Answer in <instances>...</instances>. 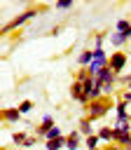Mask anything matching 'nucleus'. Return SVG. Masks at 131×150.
Instances as JSON below:
<instances>
[{
    "label": "nucleus",
    "instance_id": "f257e3e1",
    "mask_svg": "<svg viewBox=\"0 0 131 150\" xmlns=\"http://www.w3.org/2000/svg\"><path fill=\"white\" fill-rule=\"evenodd\" d=\"M40 12H42V7H26L21 14H16L14 19H9V21H5V23H2V28H0V35H7V33H12V30H16V28L26 26V23H28L30 19H35Z\"/></svg>",
    "mask_w": 131,
    "mask_h": 150
},
{
    "label": "nucleus",
    "instance_id": "f03ea898",
    "mask_svg": "<svg viewBox=\"0 0 131 150\" xmlns=\"http://www.w3.org/2000/svg\"><path fill=\"white\" fill-rule=\"evenodd\" d=\"M112 105H115L112 96H103V98H96V101H91L89 105H84V112H87V117H89L91 122H96V120L105 117Z\"/></svg>",
    "mask_w": 131,
    "mask_h": 150
},
{
    "label": "nucleus",
    "instance_id": "7ed1b4c3",
    "mask_svg": "<svg viewBox=\"0 0 131 150\" xmlns=\"http://www.w3.org/2000/svg\"><path fill=\"white\" fill-rule=\"evenodd\" d=\"M108 61H110V56L105 54V49H94V61H91V66H89L91 77H96L103 68H108Z\"/></svg>",
    "mask_w": 131,
    "mask_h": 150
},
{
    "label": "nucleus",
    "instance_id": "20e7f679",
    "mask_svg": "<svg viewBox=\"0 0 131 150\" xmlns=\"http://www.w3.org/2000/svg\"><path fill=\"white\" fill-rule=\"evenodd\" d=\"M126 61H129V54H124V52H112L110 54V61H108V66L119 75L124 68H126Z\"/></svg>",
    "mask_w": 131,
    "mask_h": 150
},
{
    "label": "nucleus",
    "instance_id": "39448f33",
    "mask_svg": "<svg viewBox=\"0 0 131 150\" xmlns=\"http://www.w3.org/2000/svg\"><path fill=\"white\" fill-rule=\"evenodd\" d=\"M96 82H98L101 87H105V84H119V77H117V73L108 66V68H103V70L96 75Z\"/></svg>",
    "mask_w": 131,
    "mask_h": 150
},
{
    "label": "nucleus",
    "instance_id": "423d86ee",
    "mask_svg": "<svg viewBox=\"0 0 131 150\" xmlns=\"http://www.w3.org/2000/svg\"><path fill=\"white\" fill-rule=\"evenodd\" d=\"M51 127H56V120H54V117H51L49 112H47V115H42V120H40V124L35 127V136L44 141V136H47V131H49Z\"/></svg>",
    "mask_w": 131,
    "mask_h": 150
},
{
    "label": "nucleus",
    "instance_id": "0eeeda50",
    "mask_svg": "<svg viewBox=\"0 0 131 150\" xmlns=\"http://www.w3.org/2000/svg\"><path fill=\"white\" fill-rule=\"evenodd\" d=\"M0 117H2L5 124H19V122L23 120V115L19 112V108H2Z\"/></svg>",
    "mask_w": 131,
    "mask_h": 150
},
{
    "label": "nucleus",
    "instance_id": "6e6552de",
    "mask_svg": "<svg viewBox=\"0 0 131 150\" xmlns=\"http://www.w3.org/2000/svg\"><path fill=\"white\" fill-rule=\"evenodd\" d=\"M80 145H84V136L77 129H73L70 134H66V150H77Z\"/></svg>",
    "mask_w": 131,
    "mask_h": 150
},
{
    "label": "nucleus",
    "instance_id": "1a4fd4ad",
    "mask_svg": "<svg viewBox=\"0 0 131 150\" xmlns=\"http://www.w3.org/2000/svg\"><path fill=\"white\" fill-rule=\"evenodd\" d=\"M96 134H98L101 143H105V145H112V143H115V136H117L115 127H101V129H98Z\"/></svg>",
    "mask_w": 131,
    "mask_h": 150
},
{
    "label": "nucleus",
    "instance_id": "9d476101",
    "mask_svg": "<svg viewBox=\"0 0 131 150\" xmlns=\"http://www.w3.org/2000/svg\"><path fill=\"white\" fill-rule=\"evenodd\" d=\"M77 131H80V134H82L84 138H87V136H94V134H96V131H94V122H91V120H89L87 115H84V117H82V120L77 122Z\"/></svg>",
    "mask_w": 131,
    "mask_h": 150
},
{
    "label": "nucleus",
    "instance_id": "9b49d317",
    "mask_svg": "<svg viewBox=\"0 0 131 150\" xmlns=\"http://www.w3.org/2000/svg\"><path fill=\"white\" fill-rule=\"evenodd\" d=\"M91 61H94V49H82L80 56H77V66L80 68H89Z\"/></svg>",
    "mask_w": 131,
    "mask_h": 150
},
{
    "label": "nucleus",
    "instance_id": "f8f14e48",
    "mask_svg": "<svg viewBox=\"0 0 131 150\" xmlns=\"http://www.w3.org/2000/svg\"><path fill=\"white\" fill-rule=\"evenodd\" d=\"M68 94H70V98H73V101L82 103V98H84V84H82V82H73Z\"/></svg>",
    "mask_w": 131,
    "mask_h": 150
},
{
    "label": "nucleus",
    "instance_id": "ddd939ff",
    "mask_svg": "<svg viewBox=\"0 0 131 150\" xmlns=\"http://www.w3.org/2000/svg\"><path fill=\"white\" fill-rule=\"evenodd\" d=\"M108 40H110V45H112L117 52H119V47H124V45L129 42V40L124 38V33H117V30H112V33L108 35Z\"/></svg>",
    "mask_w": 131,
    "mask_h": 150
},
{
    "label": "nucleus",
    "instance_id": "4468645a",
    "mask_svg": "<svg viewBox=\"0 0 131 150\" xmlns=\"http://www.w3.org/2000/svg\"><path fill=\"white\" fill-rule=\"evenodd\" d=\"M115 115H117V120H126V117H131V115H129V103L117 101V103H115Z\"/></svg>",
    "mask_w": 131,
    "mask_h": 150
},
{
    "label": "nucleus",
    "instance_id": "2eb2a0df",
    "mask_svg": "<svg viewBox=\"0 0 131 150\" xmlns=\"http://www.w3.org/2000/svg\"><path fill=\"white\" fill-rule=\"evenodd\" d=\"M9 136H12V143H14V145L23 148V143L28 141V136H30V134H26V131H12Z\"/></svg>",
    "mask_w": 131,
    "mask_h": 150
},
{
    "label": "nucleus",
    "instance_id": "dca6fc26",
    "mask_svg": "<svg viewBox=\"0 0 131 150\" xmlns=\"http://www.w3.org/2000/svg\"><path fill=\"white\" fill-rule=\"evenodd\" d=\"M44 148L47 150H66V136H61L56 141H44Z\"/></svg>",
    "mask_w": 131,
    "mask_h": 150
},
{
    "label": "nucleus",
    "instance_id": "f3484780",
    "mask_svg": "<svg viewBox=\"0 0 131 150\" xmlns=\"http://www.w3.org/2000/svg\"><path fill=\"white\" fill-rule=\"evenodd\" d=\"M84 148H87V150H98V148H101V138H98V134L87 136V138H84Z\"/></svg>",
    "mask_w": 131,
    "mask_h": 150
},
{
    "label": "nucleus",
    "instance_id": "a211bd4d",
    "mask_svg": "<svg viewBox=\"0 0 131 150\" xmlns=\"http://www.w3.org/2000/svg\"><path fill=\"white\" fill-rule=\"evenodd\" d=\"M117 131H126V134H131V117H126V120H115V124H112Z\"/></svg>",
    "mask_w": 131,
    "mask_h": 150
},
{
    "label": "nucleus",
    "instance_id": "6ab92c4d",
    "mask_svg": "<svg viewBox=\"0 0 131 150\" xmlns=\"http://www.w3.org/2000/svg\"><path fill=\"white\" fill-rule=\"evenodd\" d=\"M61 136H66L63 131H61V127L56 124V127H51L49 131H47V136H44V141H56V138H61Z\"/></svg>",
    "mask_w": 131,
    "mask_h": 150
},
{
    "label": "nucleus",
    "instance_id": "aec40b11",
    "mask_svg": "<svg viewBox=\"0 0 131 150\" xmlns=\"http://www.w3.org/2000/svg\"><path fill=\"white\" fill-rule=\"evenodd\" d=\"M129 28H131V19H117V23H115L117 33H126Z\"/></svg>",
    "mask_w": 131,
    "mask_h": 150
},
{
    "label": "nucleus",
    "instance_id": "412c9836",
    "mask_svg": "<svg viewBox=\"0 0 131 150\" xmlns=\"http://www.w3.org/2000/svg\"><path fill=\"white\" fill-rule=\"evenodd\" d=\"M16 108H19V112H21V115H28V112H30V110H33V108H35V103H33V101H28V98H26V101H21V103H19V105H16Z\"/></svg>",
    "mask_w": 131,
    "mask_h": 150
},
{
    "label": "nucleus",
    "instance_id": "4be33fe9",
    "mask_svg": "<svg viewBox=\"0 0 131 150\" xmlns=\"http://www.w3.org/2000/svg\"><path fill=\"white\" fill-rule=\"evenodd\" d=\"M91 77V73H89V68H80L77 73H75V82H87Z\"/></svg>",
    "mask_w": 131,
    "mask_h": 150
},
{
    "label": "nucleus",
    "instance_id": "5701e85b",
    "mask_svg": "<svg viewBox=\"0 0 131 150\" xmlns=\"http://www.w3.org/2000/svg\"><path fill=\"white\" fill-rule=\"evenodd\" d=\"M103 42H105V33H96L94 35V49H103Z\"/></svg>",
    "mask_w": 131,
    "mask_h": 150
},
{
    "label": "nucleus",
    "instance_id": "b1692460",
    "mask_svg": "<svg viewBox=\"0 0 131 150\" xmlns=\"http://www.w3.org/2000/svg\"><path fill=\"white\" fill-rule=\"evenodd\" d=\"M73 7V0H58L56 2V9H70Z\"/></svg>",
    "mask_w": 131,
    "mask_h": 150
},
{
    "label": "nucleus",
    "instance_id": "393cba45",
    "mask_svg": "<svg viewBox=\"0 0 131 150\" xmlns=\"http://www.w3.org/2000/svg\"><path fill=\"white\" fill-rule=\"evenodd\" d=\"M119 101H124V103H131V89H124V91L119 94Z\"/></svg>",
    "mask_w": 131,
    "mask_h": 150
},
{
    "label": "nucleus",
    "instance_id": "a878e982",
    "mask_svg": "<svg viewBox=\"0 0 131 150\" xmlns=\"http://www.w3.org/2000/svg\"><path fill=\"white\" fill-rule=\"evenodd\" d=\"M35 143H37V136H35V134H30V136H28V141L23 143V148H33Z\"/></svg>",
    "mask_w": 131,
    "mask_h": 150
},
{
    "label": "nucleus",
    "instance_id": "bb28decb",
    "mask_svg": "<svg viewBox=\"0 0 131 150\" xmlns=\"http://www.w3.org/2000/svg\"><path fill=\"white\" fill-rule=\"evenodd\" d=\"M58 33H61V26H54V28H51V30H49V35H54V38H56V35H58Z\"/></svg>",
    "mask_w": 131,
    "mask_h": 150
},
{
    "label": "nucleus",
    "instance_id": "cd10ccee",
    "mask_svg": "<svg viewBox=\"0 0 131 150\" xmlns=\"http://www.w3.org/2000/svg\"><path fill=\"white\" fill-rule=\"evenodd\" d=\"M103 150H124V148H119V145H115V143H112V145H105Z\"/></svg>",
    "mask_w": 131,
    "mask_h": 150
},
{
    "label": "nucleus",
    "instance_id": "c85d7f7f",
    "mask_svg": "<svg viewBox=\"0 0 131 150\" xmlns=\"http://www.w3.org/2000/svg\"><path fill=\"white\" fill-rule=\"evenodd\" d=\"M124 150H131V145H129V148H124Z\"/></svg>",
    "mask_w": 131,
    "mask_h": 150
},
{
    "label": "nucleus",
    "instance_id": "c756f323",
    "mask_svg": "<svg viewBox=\"0 0 131 150\" xmlns=\"http://www.w3.org/2000/svg\"><path fill=\"white\" fill-rule=\"evenodd\" d=\"M2 150H9V148H2Z\"/></svg>",
    "mask_w": 131,
    "mask_h": 150
}]
</instances>
